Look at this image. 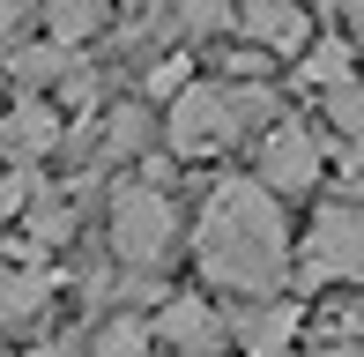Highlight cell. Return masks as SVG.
<instances>
[{"label":"cell","mask_w":364,"mask_h":357,"mask_svg":"<svg viewBox=\"0 0 364 357\" xmlns=\"http://www.w3.org/2000/svg\"><path fill=\"white\" fill-rule=\"evenodd\" d=\"M171 238H178V216L156 186H119L112 193V253L127 268H156L171 253Z\"/></svg>","instance_id":"7a4b0ae2"},{"label":"cell","mask_w":364,"mask_h":357,"mask_svg":"<svg viewBox=\"0 0 364 357\" xmlns=\"http://www.w3.org/2000/svg\"><path fill=\"white\" fill-rule=\"evenodd\" d=\"M320 178V142L305 134V119H275L260 142V186L268 193H305Z\"/></svg>","instance_id":"5b68a950"},{"label":"cell","mask_w":364,"mask_h":357,"mask_svg":"<svg viewBox=\"0 0 364 357\" xmlns=\"http://www.w3.org/2000/svg\"><path fill=\"white\" fill-rule=\"evenodd\" d=\"M193 253H201V275L223 290H245V298H268L290 268V231L283 208L260 178H223L201 208V231H193Z\"/></svg>","instance_id":"6da1fadb"},{"label":"cell","mask_w":364,"mask_h":357,"mask_svg":"<svg viewBox=\"0 0 364 357\" xmlns=\"http://www.w3.org/2000/svg\"><path fill=\"white\" fill-rule=\"evenodd\" d=\"M238 134H245V127H238V105H230V90H216V82H193L171 112H164V142H171V156H216Z\"/></svg>","instance_id":"3957f363"},{"label":"cell","mask_w":364,"mask_h":357,"mask_svg":"<svg viewBox=\"0 0 364 357\" xmlns=\"http://www.w3.org/2000/svg\"><path fill=\"white\" fill-rule=\"evenodd\" d=\"M15 357H68V350H15Z\"/></svg>","instance_id":"7402d4cb"},{"label":"cell","mask_w":364,"mask_h":357,"mask_svg":"<svg viewBox=\"0 0 364 357\" xmlns=\"http://www.w3.org/2000/svg\"><path fill=\"white\" fill-rule=\"evenodd\" d=\"M350 186H357V193H364V156H350Z\"/></svg>","instance_id":"44dd1931"},{"label":"cell","mask_w":364,"mask_h":357,"mask_svg":"<svg viewBox=\"0 0 364 357\" xmlns=\"http://www.w3.org/2000/svg\"><path fill=\"white\" fill-rule=\"evenodd\" d=\"M45 305V283L38 275H0V320H23Z\"/></svg>","instance_id":"9a60e30c"},{"label":"cell","mask_w":364,"mask_h":357,"mask_svg":"<svg viewBox=\"0 0 364 357\" xmlns=\"http://www.w3.org/2000/svg\"><path fill=\"white\" fill-rule=\"evenodd\" d=\"M342 8H350V45L364 53V0H342Z\"/></svg>","instance_id":"d6986e66"},{"label":"cell","mask_w":364,"mask_h":357,"mask_svg":"<svg viewBox=\"0 0 364 357\" xmlns=\"http://www.w3.org/2000/svg\"><path fill=\"white\" fill-rule=\"evenodd\" d=\"M238 23L253 30L260 45H283V53L305 45V8H297V0H238Z\"/></svg>","instance_id":"ba28073f"},{"label":"cell","mask_w":364,"mask_h":357,"mask_svg":"<svg viewBox=\"0 0 364 357\" xmlns=\"http://www.w3.org/2000/svg\"><path fill=\"white\" fill-rule=\"evenodd\" d=\"M186 90H193V68H186V60H156V68H149V97H171V105H178Z\"/></svg>","instance_id":"e0dca14e"},{"label":"cell","mask_w":364,"mask_h":357,"mask_svg":"<svg viewBox=\"0 0 364 357\" xmlns=\"http://www.w3.org/2000/svg\"><path fill=\"white\" fill-rule=\"evenodd\" d=\"M327 119H335V134L350 142V156H364V90H357V82L327 97Z\"/></svg>","instance_id":"7c38bea8"},{"label":"cell","mask_w":364,"mask_h":357,"mask_svg":"<svg viewBox=\"0 0 364 357\" xmlns=\"http://www.w3.org/2000/svg\"><path fill=\"white\" fill-rule=\"evenodd\" d=\"M105 142H112V156H134L141 142H149V112H141V105H119V112H112V127H105Z\"/></svg>","instance_id":"4fadbf2b"},{"label":"cell","mask_w":364,"mask_h":357,"mask_svg":"<svg viewBox=\"0 0 364 357\" xmlns=\"http://www.w3.org/2000/svg\"><path fill=\"white\" fill-rule=\"evenodd\" d=\"M23 15H30V0H0V30H15Z\"/></svg>","instance_id":"ffe728a7"},{"label":"cell","mask_w":364,"mask_h":357,"mask_svg":"<svg viewBox=\"0 0 364 357\" xmlns=\"http://www.w3.org/2000/svg\"><path fill=\"white\" fill-rule=\"evenodd\" d=\"M297 75H305L312 90H327V97L350 90V82H357V45H350V38H320V45L305 53V68H297Z\"/></svg>","instance_id":"9c48e42d"},{"label":"cell","mask_w":364,"mask_h":357,"mask_svg":"<svg viewBox=\"0 0 364 357\" xmlns=\"http://www.w3.org/2000/svg\"><path fill=\"white\" fill-rule=\"evenodd\" d=\"M23 201H30V178H0V223H8Z\"/></svg>","instance_id":"ac0fdd59"},{"label":"cell","mask_w":364,"mask_h":357,"mask_svg":"<svg viewBox=\"0 0 364 357\" xmlns=\"http://www.w3.org/2000/svg\"><path fill=\"white\" fill-rule=\"evenodd\" d=\"M156 335H164L178 357H216V350H223V320H216V305H208V298H171V305L156 313Z\"/></svg>","instance_id":"8992f818"},{"label":"cell","mask_w":364,"mask_h":357,"mask_svg":"<svg viewBox=\"0 0 364 357\" xmlns=\"http://www.w3.org/2000/svg\"><path fill=\"white\" fill-rule=\"evenodd\" d=\"M297 328H305V313H297L290 298H253L238 320H230V335L245 343V357H283Z\"/></svg>","instance_id":"52a82bcc"},{"label":"cell","mask_w":364,"mask_h":357,"mask_svg":"<svg viewBox=\"0 0 364 357\" xmlns=\"http://www.w3.org/2000/svg\"><path fill=\"white\" fill-rule=\"evenodd\" d=\"M15 75H23V82H60V75H68V53H60V45H23V53H15Z\"/></svg>","instance_id":"2e32d148"},{"label":"cell","mask_w":364,"mask_h":357,"mask_svg":"<svg viewBox=\"0 0 364 357\" xmlns=\"http://www.w3.org/2000/svg\"><path fill=\"white\" fill-rule=\"evenodd\" d=\"M97 23H105V0H45V30H53L60 53H68V45H82Z\"/></svg>","instance_id":"8fae6325"},{"label":"cell","mask_w":364,"mask_h":357,"mask_svg":"<svg viewBox=\"0 0 364 357\" xmlns=\"http://www.w3.org/2000/svg\"><path fill=\"white\" fill-rule=\"evenodd\" d=\"M97 357H149V328L119 313V320H112L105 335H97Z\"/></svg>","instance_id":"5bb4252c"},{"label":"cell","mask_w":364,"mask_h":357,"mask_svg":"<svg viewBox=\"0 0 364 357\" xmlns=\"http://www.w3.org/2000/svg\"><path fill=\"white\" fill-rule=\"evenodd\" d=\"M305 283H364V201L320 208L305 238Z\"/></svg>","instance_id":"277c9868"},{"label":"cell","mask_w":364,"mask_h":357,"mask_svg":"<svg viewBox=\"0 0 364 357\" xmlns=\"http://www.w3.org/2000/svg\"><path fill=\"white\" fill-rule=\"evenodd\" d=\"M0 142H8L15 156H45L60 142V112L53 105H15V119L0 127Z\"/></svg>","instance_id":"30bf717a"}]
</instances>
